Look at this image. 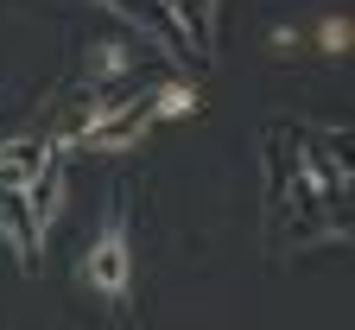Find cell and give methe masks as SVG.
I'll list each match as a JSON object with an SVG mask.
<instances>
[{
    "label": "cell",
    "mask_w": 355,
    "mask_h": 330,
    "mask_svg": "<svg viewBox=\"0 0 355 330\" xmlns=\"http://www.w3.org/2000/svg\"><path fill=\"white\" fill-rule=\"evenodd\" d=\"M89 273H96V279H108V286H121V273H127L121 248H114V242H108V248H96V261H89Z\"/></svg>",
    "instance_id": "1"
}]
</instances>
